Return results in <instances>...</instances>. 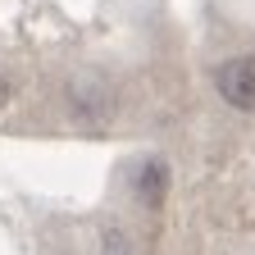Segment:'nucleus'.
Listing matches in <instances>:
<instances>
[{"label": "nucleus", "mask_w": 255, "mask_h": 255, "mask_svg": "<svg viewBox=\"0 0 255 255\" xmlns=\"http://www.w3.org/2000/svg\"><path fill=\"white\" fill-rule=\"evenodd\" d=\"M123 251H128V246H123V237H119V233H110V237H105V255H123Z\"/></svg>", "instance_id": "3"}, {"label": "nucleus", "mask_w": 255, "mask_h": 255, "mask_svg": "<svg viewBox=\"0 0 255 255\" xmlns=\"http://www.w3.org/2000/svg\"><path fill=\"white\" fill-rule=\"evenodd\" d=\"M214 87H219V96H223L233 110L255 114V55H237V59H228V64H219Z\"/></svg>", "instance_id": "1"}, {"label": "nucleus", "mask_w": 255, "mask_h": 255, "mask_svg": "<svg viewBox=\"0 0 255 255\" xmlns=\"http://www.w3.org/2000/svg\"><path fill=\"white\" fill-rule=\"evenodd\" d=\"M164 191H169V169L159 164V159H146L141 173H137V196L146 205H159V201H164Z\"/></svg>", "instance_id": "2"}]
</instances>
